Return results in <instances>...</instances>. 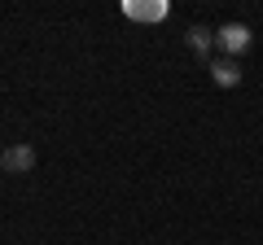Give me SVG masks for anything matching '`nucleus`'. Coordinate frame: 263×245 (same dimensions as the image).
I'll use <instances>...</instances> for the list:
<instances>
[{"label": "nucleus", "mask_w": 263, "mask_h": 245, "mask_svg": "<svg viewBox=\"0 0 263 245\" xmlns=\"http://www.w3.org/2000/svg\"><path fill=\"white\" fill-rule=\"evenodd\" d=\"M35 167V149L31 145H9V149L0 153V171H9V175H27V171Z\"/></svg>", "instance_id": "2"}, {"label": "nucleus", "mask_w": 263, "mask_h": 245, "mask_svg": "<svg viewBox=\"0 0 263 245\" xmlns=\"http://www.w3.org/2000/svg\"><path fill=\"white\" fill-rule=\"evenodd\" d=\"M211 79H215V88H237L241 84V62L237 57H211Z\"/></svg>", "instance_id": "3"}, {"label": "nucleus", "mask_w": 263, "mask_h": 245, "mask_svg": "<svg viewBox=\"0 0 263 245\" xmlns=\"http://www.w3.org/2000/svg\"><path fill=\"white\" fill-rule=\"evenodd\" d=\"M123 13L136 18V22H158V18H167V5H162V0H154V5H136V0H127Z\"/></svg>", "instance_id": "4"}, {"label": "nucleus", "mask_w": 263, "mask_h": 245, "mask_svg": "<svg viewBox=\"0 0 263 245\" xmlns=\"http://www.w3.org/2000/svg\"><path fill=\"white\" fill-rule=\"evenodd\" d=\"M184 39H189V48H193L197 57H211V48H215V31L211 27H189Z\"/></svg>", "instance_id": "5"}, {"label": "nucleus", "mask_w": 263, "mask_h": 245, "mask_svg": "<svg viewBox=\"0 0 263 245\" xmlns=\"http://www.w3.org/2000/svg\"><path fill=\"white\" fill-rule=\"evenodd\" d=\"M215 44H219L224 57H237V53H246V48L254 44V31L246 27V22H224V27L215 31Z\"/></svg>", "instance_id": "1"}]
</instances>
